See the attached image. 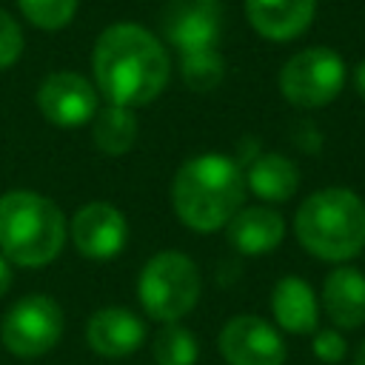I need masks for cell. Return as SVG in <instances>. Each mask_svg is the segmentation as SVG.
Here are the masks:
<instances>
[{
	"mask_svg": "<svg viewBox=\"0 0 365 365\" xmlns=\"http://www.w3.org/2000/svg\"><path fill=\"white\" fill-rule=\"evenodd\" d=\"M91 74L106 103L140 108L154 103L168 86V48L140 23H111L94 40Z\"/></svg>",
	"mask_w": 365,
	"mask_h": 365,
	"instance_id": "1",
	"label": "cell"
},
{
	"mask_svg": "<svg viewBox=\"0 0 365 365\" xmlns=\"http://www.w3.org/2000/svg\"><path fill=\"white\" fill-rule=\"evenodd\" d=\"M245 200L242 165L220 151L188 157L171 180V205L180 222L197 234H214L228 225Z\"/></svg>",
	"mask_w": 365,
	"mask_h": 365,
	"instance_id": "2",
	"label": "cell"
},
{
	"mask_svg": "<svg viewBox=\"0 0 365 365\" xmlns=\"http://www.w3.org/2000/svg\"><path fill=\"white\" fill-rule=\"evenodd\" d=\"M299 245L325 262H348L365 248V200L331 185L308 194L294 217Z\"/></svg>",
	"mask_w": 365,
	"mask_h": 365,
	"instance_id": "3",
	"label": "cell"
},
{
	"mask_svg": "<svg viewBox=\"0 0 365 365\" xmlns=\"http://www.w3.org/2000/svg\"><path fill=\"white\" fill-rule=\"evenodd\" d=\"M68 222L54 200L37 191L0 194V254L23 268L54 262L66 245Z\"/></svg>",
	"mask_w": 365,
	"mask_h": 365,
	"instance_id": "4",
	"label": "cell"
},
{
	"mask_svg": "<svg viewBox=\"0 0 365 365\" xmlns=\"http://www.w3.org/2000/svg\"><path fill=\"white\" fill-rule=\"evenodd\" d=\"M202 279L200 268L182 251L154 254L137 279V299L143 311L157 322H177L200 302Z\"/></svg>",
	"mask_w": 365,
	"mask_h": 365,
	"instance_id": "5",
	"label": "cell"
},
{
	"mask_svg": "<svg viewBox=\"0 0 365 365\" xmlns=\"http://www.w3.org/2000/svg\"><path fill=\"white\" fill-rule=\"evenodd\" d=\"M348 68L339 51L328 46H308L291 54L279 68V94L297 108H322L345 88Z\"/></svg>",
	"mask_w": 365,
	"mask_h": 365,
	"instance_id": "6",
	"label": "cell"
},
{
	"mask_svg": "<svg viewBox=\"0 0 365 365\" xmlns=\"http://www.w3.org/2000/svg\"><path fill=\"white\" fill-rule=\"evenodd\" d=\"M63 308L48 294L20 297L0 322V339L9 354L20 359H34L48 354L63 336Z\"/></svg>",
	"mask_w": 365,
	"mask_h": 365,
	"instance_id": "7",
	"label": "cell"
},
{
	"mask_svg": "<svg viewBox=\"0 0 365 365\" xmlns=\"http://www.w3.org/2000/svg\"><path fill=\"white\" fill-rule=\"evenodd\" d=\"M37 108L40 114L57 125V128H77L94 120L100 108V91L97 86L83 77L80 71H51L37 86Z\"/></svg>",
	"mask_w": 365,
	"mask_h": 365,
	"instance_id": "8",
	"label": "cell"
},
{
	"mask_svg": "<svg viewBox=\"0 0 365 365\" xmlns=\"http://www.w3.org/2000/svg\"><path fill=\"white\" fill-rule=\"evenodd\" d=\"M217 345L228 365H282L288 354L279 331L257 314L231 317L222 325Z\"/></svg>",
	"mask_w": 365,
	"mask_h": 365,
	"instance_id": "9",
	"label": "cell"
},
{
	"mask_svg": "<svg viewBox=\"0 0 365 365\" xmlns=\"http://www.w3.org/2000/svg\"><path fill=\"white\" fill-rule=\"evenodd\" d=\"M68 237L86 259H114L128 242V222L117 205L94 200L74 211Z\"/></svg>",
	"mask_w": 365,
	"mask_h": 365,
	"instance_id": "10",
	"label": "cell"
},
{
	"mask_svg": "<svg viewBox=\"0 0 365 365\" xmlns=\"http://www.w3.org/2000/svg\"><path fill=\"white\" fill-rule=\"evenodd\" d=\"M163 34L180 54L217 48L222 34L220 0H171L163 11Z\"/></svg>",
	"mask_w": 365,
	"mask_h": 365,
	"instance_id": "11",
	"label": "cell"
},
{
	"mask_svg": "<svg viewBox=\"0 0 365 365\" xmlns=\"http://www.w3.org/2000/svg\"><path fill=\"white\" fill-rule=\"evenodd\" d=\"M86 342L94 354L120 359L143 348L145 342V322L120 305L97 308L86 322Z\"/></svg>",
	"mask_w": 365,
	"mask_h": 365,
	"instance_id": "12",
	"label": "cell"
},
{
	"mask_svg": "<svg viewBox=\"0 0 365 365\" xmlns=\"http://www.w3.org/2000/svg\"><path fill=\"white\" fill-rule=\"evenodd\" d=\"M317 0H245L251 29L271 43H291L314 23Z\"/></svg>",
	"mask_w": 365,
	"mask_h": 365,
	"instance_id": "13",
	"label": "cell"
},
{
	"mask_svg": "<svg viewBox=\"0 0 365 365\" xmlns=\"http://www.w3.org/2000/svg\"><path fill=\"white\" fill-rule=\"evenodd\" d=\"M228 242L245 257L271 254L285 240V220L271 205H245L225 225Z\"/></svg>",
	"mask_w": 365,
	"mask_h": 365,
	"instance_id": "14",
	"label": "cell"
},
{
	"mask_svg": "<svg viewBox=\"0 0 365 365\" xmlns=\"http://www.w3.org/2000/svg\"><path fill=\"white\" fill-rule=\"evenodd\" d=\"M322 311L342 331L365 325V274L351 265L334 268L322 282Z\"/></svg>",
	"mask_w": 365,
	"mask_h": 365,
	"instance_id": "15",
	"label": "cell"
},
{
	"mask_svg": "<svg viewBox=\"0 0 365 365\" xmlns=\"http://www.w3.org/2000/svg\"><path fill=\"white\" fill-rule=\"evenodd\" d=\"M271 314L288 334H314L319 322V299L302 277H279L271 291Z\"/></svg>",
	"mask_w": 365,
	"mask_h": 365,
	"instance_id": "16",
	"label": "cell"
},
{
	"mask_svg": "<svg viewBox=\"0 0 365 365\" xmlns=\"http://www.w3.org/2000/svg\"><path fill=\"white\" fill-rule=\"evenodd\" d=\"M245 188L265 202H285L299 188V168L279 151L257 154L245 171Z\"/></svg>",
	"mask_w": 365,
	"mask_h": 365,
	"instance_id": "17",
	"label": "cell"
},
{
	"mask_svg": "<svg viewBox=\"0 0 365 365\" xmlns=\"http://www.w3.org/2000/svg\"><path fill=\"white\" fill-rule=\"evenodd\" d=\"M137 134H140L137 114H134V108H125V106L106 103L103 108H97V114L91 120V140H94L97 151H103L108 157H120V154L131 151L137 143Z\"/></svg>",
	"mask_w": 365,
	"mask_h": 365,
	"instance_id": "18",
	"label": "cell"
},
{
	"mask_svg": "<svg viewBox=\"0 0 365 365\" xmlns=\"http://www.w3.org/2000/svg\"><path fill=\"white\" fill-rule=\"evenodd\" d=\"M151 351H154L157 365H194L200 356V342L180 322H165L157 331Z\"/></svg>",
	"mask_w": 365,
	"mask_h": 365,
	"instance_id": "19",
	"label": "cell"
},
{
	"mask_svg": "<svg viewBox=\"0 0 365 365\" xmlns=\"http://www.w3.org/2000/svg\"><path fill=\"white\" fill-rule=\"evenodd\" d=\"M180 74L182 83L191 91H214L222 77H225V60L220 54V48H205V51H188L180 54Z\"/></svg>",
	"mask_w": 365,
	"mask_h": 365,
	"instance_id": "20",
	"label": "cell"
},
{
	"mask_svg": "<svg viewBox=\"0 0 365 365\" xmlns=\"http://www.w3.org/2000/svg\"><path fill=\"white\" fill-rule=\"evenodd\" d=\"M17 9L34 29L60 31L74 20L80 0H17Z\"/></svg>",
	"mask_w": 365,
	"mask_h": 365,
	"instance_id": "21",
	"label": "cell"
},
{
	"mask_svg": "<svg viewBox=\"0 0 365 365\" xmlns=\"http://www.w3.org/2000/svg\"><path fill=\"white\" fill-rule=\"evenodd\" d=\"M23 46H26V37H23L20 23L6 9H0V71L11 68L20 60Z\"/></svg>",
	"mask_w": 365,
	"mask_h": 365,
	"instance_id": "22",
	"label": "cell"
},
{
	"mask_svg": "<svg viewBox=\"0 0 365 365\" xmlns=\"http://www.w3.org/2000/svg\"><path fill=\"white\" fill-rule=\"evenodd\" d=\"M311 351H314V356L319 362L336 365V362H342L348 356V342H345V336L336 328H322V331H314Z\"/></svg>",
	"mask_w": 365,
	"mask_h": 365,
	"instance_id": "23",
	"label": "cell"
},
{
	"mask_svg": "<svg viewBox=\"0 0 365 365\" xmlns=\"http://www.w3.org/2000/svg\"><path fill=\"white\" fill-rule=\"evenodd\" d=\"M294 140H297V145L302 148V151H319V131H317V125L311 123V120H299L297 123V128H294Z\"/></svg>",
	"mask_w": 365,
	"mask_h": 365,
	"instance_id": "24",
	"label": "cell"
},
{
	"mask_svg": "<svg viewBox=\"0 0 365 365\" xmlns=\"http://www.w3.org/2000/svg\"><path fill=\"white\" fill-rule=\"evenodd\" d=\"M11 279H14V274H11V262L0 254V297L11 288Z\"/></svg>",
	"mask_w": 365,
	"mask_h": 365,
	"instance_id": "25",
	"label": "cell"
},
{
	"mask_svg": "<svg viewBox=\"0 0 365 365\" xmlns=\"http://www.w3.org/2000/svg\"><path fill=\"white\" fill-rule=\"evenodd\" d=\"M354 86H356V94L365 100V60L356 66V71H354Z\"/></svg>",
	"mask_w": 365,
	"mask_h": 365,
	"instance_id": "26",
	"label": "cell"
},
{
	"mask_svg": "<svg viewBox=\"0 0 365 365\" xmlns=\"http://www.w3.org/2000/svg\"><path fill=\"white\" fill-rule=\"evenodd\" d=\"M354 365H365V339L356 345V351H354Z\"/></svg>",
	"mask_w": 365,
	"mask_h": 365,
	"instance_id": "27",
	"label": "cell"
}]
</instances>
